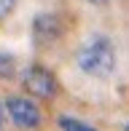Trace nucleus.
I'll use <instances>...</instances> for the list:
<instances>
[{
  "mask_svg": "<svg viewBox=\"0 0 129 131\" xmlns=\"http://www.w3.org/2000/svg\"><path fill=\"white\" fill-rule=\"evenodd\" d=\"M118 64L116 43L108 35H91L78 48V67L89 78H110Z\"/></svg>",
  "mask_w": 129,
  "mask_h": 131,
  "instance_id": "f257e3e1",
  "label": "nucleus"
},
{
  "mask_svg": "<svg viewBox=\"0 0 129 131\" xmlns=\"http://www.w3.org/2000/svg\"><path fill=\"white\" fill-rule=\"evenodd\" d=\"M22 86H24V91L30 94V96H35V99H54L57 94H59V83H57L54 72L46 70L43 64L27 67L24 75H22Z\"/></svg>",
  "mask_w": 129,
  "mask_h": 131,
  "instance_id": "f03ea898",
  "label": "nucleus"
},
{
  "mask_svg": "<svg viewBox=\"0 0 129 131\" xmlns=\"http://www.w3.org/2000/svg\"><path fill=\"white\" fill-rule=\"evenodd\" d=\"M5 112L19 131H35L40 126V110L30 96H8L5 99Z\"/></svg>",
  "mask_w": 129,
  "mask_h": 131,
  "instance_id": "7ed1b4c3",
  "label": "nucleus"
},
{
  "mask_svg": "<svg viewBox=\"0 0 129 131\" xmlns=\"http://www.w3.org/2000/svg\"><path fill=\"white\" fill-rule=\"evenodd\" d=\"M59 35H62V21L57 14H38L32 19V38L38 46L54 43Z\"/></svg>",
  "mask_w": 129,
  "mask_h": 131,
  "instance_id": "20e7f679",
  "label": "nucleus"
},
{
  "mask_svg": "<svg viewBox=\"0 0 129 131\" xmlns=\"http://www.w3.org/2000/svg\"><path fill=\"white\" fill-rule=\"evenodd\" d=\"M59 128L62 131H97L91 123H86V121H81V118H73V115H59Z\"/></svg>",
  "mask_w": 129,
  "mask_h": 131,
  "instance_id": "39448f33",
  "label": "nucleus"
},
{
  "mask_svg": "<svg viewBox=\"0 0 129 131\" xmlns=\"http://www.w3.org/2000/svg\"><path fill=\"white\" fill-rule=\"evenodd\" d=\"M14 72H16V59H14V53L0 51V78L8 80V78H14Z\"/></svg>",
  "mask_w": 129,
  "mask_h": 131,
  "instance_id": "423d86ee",
  "label": "nucleus"
},
{
  "mask_svg": "<svg viewBox=\"0 0 129 131\" xmlns=\"http://www.w3.org/2000/svg\"><path fill=\"white\" fill-rule=\"evenodd\" d=\"M14 11H16V0H0V21L8 19Z\"/></svg>",
  "mask_w": 129,
  "mask_h": 131,
  "instance_id": "0eeeda50",
  "label": "nucleus"
},
{
  "mask_svg": "<svg viewBox=\"0 0 129 131\" xmlns=\"http://www.w3.org/2000/svg\"><path fill=\"white\" fill-rule=\"evenodd\" d=\"M3 126H5V115H3V102H0V131H3Z\"/></svg>",
  "mask_w": 129,
  "mask_h": 131,
  "instance_id": "6e6552de",
  "label": "nucleus"
},
{
  "mask_svg": "<svg viewBox=\"0 0 129 131\" xmlns=\"http://www.w3.org/2000/svg\"><path fill=\"white\" fill-rule=\"evenodd\" d=\"M89 5H105V3H110V0H86Z\"/></svg>",
  "mask_w": 129,
  "mask_h": 131,
  "instance_id": "1a4fd4ad",
  "label": "nucleus"
},
{
  "mask_svg": "<svg viewBox=\"0 0 129 131\" xmlns=\"http://www.w3.org/2000/svg\"><path fill=\"white\" fill-rule=\"evenodd\" d=\"M124 131H129V123H126V126H124Z\"/></svg>",
  "mask_w": 129,
  "mask_h": 131,
  "instance_id": "9d476101",
  "label": "nucleus"
}]
</instances>
